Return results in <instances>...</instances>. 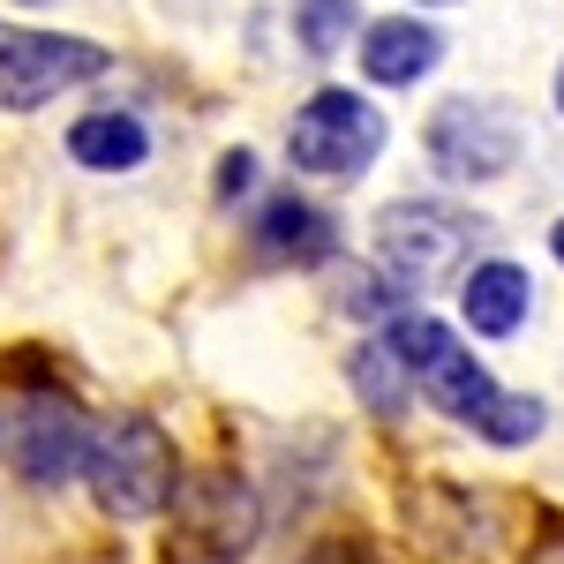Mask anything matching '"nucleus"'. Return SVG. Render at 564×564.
<instances>
[{
    "mask_svg": "<svg viewBox=\"0 0 564 564\" xmlns=\"http://www.w3.org/2000/svg\"><path fill=\"white\" fill-rule=\"evenodd\" d=\"M84 444H90L84 406L68 391H31L23 414H15V430H8V459H15V475L31 481V489H61L84 467Z\"/></svg>",
    "mask_w": 564,
    "mask_h": 564,
    "instance_id": "obj_8",
    "label": "nucleus"
},
{
    "mask_svg": "<svg viewBox=\"0 0 564 564\" xmlns=\"http://www.w3.org/2000/svg\"><path fill=\"white\" fill-rule=\"evenodd\" d=\"M384 347L399 354V369H406V384L430 399L436 414H452V422H467L481 444H534L542 422H550V406L542 399H527V391H505L489 369H481L475 354L459 347V332L452 324H436L422 308H399L384 324Z\"/></svg>",
    "mask_w": 564,
    "mask_h": 564,
    "instance_id": "obj_1",
    "label": "nucleus"
},
{
    "mask_svg": "<svg viewBox=\"0 0 564 564\" xmlns=\"http://www.w3.org/2000/svg\"><path fill=\"white\" fill-rule=\"evenodd\" d=\"M249 181H257V159H249V151H226V159H218V196H226V204L249 196Z\"/></svg>",
    "mask_w": 564,
    "mask_h": 564,
    "instance_id": "obj_16",
    "label": "nucleus"
},
{
    "mask_svg": "<svg viewBox=\"0 0 564 564\" xmlns=\"http://www.w3.org/2000/svg\"><path fill=\"white\" fill-rule=\"evenodd\" d=\"M84 475H90L98 512H113V520H151V512H166L181 467H174L166 430H159L151 414H113V422H98V430H90Z\"/></svg>",
    "mask_w": 564,
    "mask_h": 564,
    "instance_id": "obj_2",
    "label": "nucleus"
},
{
    "mask_svg": "<svg viewBox=\"0 0 564 564\" xmlns=\"http://www.w3.org/2000/svg\"><path fill=\"white\" fill-rule=\"evenodd\" d=\"M174 564H241L263 534V505L257 489L226 467H204V475L174 481Z\"/></svg>",
    "mask_w": 564,
    "mask_h": 564,
    "instance_id": "obj_3",
    "label": "nucleus"
},
{
    "mask_svg": "<svg viewBox=\"0 0 564 564\" xmlns=\"http://www.w3.org/2000/svg\"><path fill=\"white\" fill-rule=\"evenodd\" d=\"M354 391L369 399V414H384V422H399V406H406V369H399V354H391L384 339L354 354Z\"/></svg>",
    "mask_w": 564,
    "mask_h": 564,
    "instance_id": "obj_14",
    "label": "nucleus"
},
{
    "mask_svg": "<svg viewBox=\"0 0 564 564\" xmlns=\"http://www.w3.org/2000/svg\"><path fill=\"white\" fill-rule=\"evenodd\" d=\"M557 113H564V68H557Z\"/></svg>",
    "mask_w": 564,
    "mask_h": 564,
    "instance_id": "obj_19",
    "label": "nucleus"
},
{
    "mask_svg": "<svg viewBox=\"0 0 564 564\" xmlns=\"http://www.w3.org/2000/svg\"><path fill=\"white\" fill-rule=\"evenodd\" d=\"M550 249H557V263H564V218H557V234H550Z\"/></svg>",
    "mask_w": 564,
    "mask_h": 564,
    "instance_id": "obj_18",
    "label": "nucleus"
},
{
    "mask_svg": "<svg viewBox=\"0 0 564 564\" xmlns=\"http://www.w3.org/2000/svg\"><path fill=\"white\" fill-rule=\"evenodd\" d=\"M68 159L90 166V174H135L151 159V129L135 113H84L68 129Z\"/></svg>",
    "mask_w": 564,
    "mask_h": 564,
    "instance_id": "obj_12",
    "label": "nucleus"
},
{
    "mask_svg": "<svg viewBox=\"0 0 564 564\" xmlns=\"http://www.w3.org/2000/svg\"><path fill=\"white\" fill-rule=\"evenodd\" d=\"M520 159V121L489 98H444L430 113V166L444 181H497Z\"/></svg>",
    "mask_w": 564,
    "mask_h": 564,
    "instance_id": "obj_7",
    "label": "nucleus"
},
{
    "mask_svg": "<svg viewBox=\"0 0 564 564\" xmlns=\"http://www.w3.org/2000/svg\"><path fill=\"white\" fill-rule=\"evenodd\" d=\"M475 249V218L459 204H384L377 212V263L399 294H430L436 279H452V263Z\"/></svg>",
    "mask_w": 564,
    "mask_h": 564,
    "instance_id": "obj_4",
    "label": "nucleus"
},
{
    "mask_svg": "<svg viewBox=\"0 0 564 564\" xmlns=\"http://www.w3.org/2000/svg\"><path fill=\"white\" fill-rule=\"evenodd\" d=\"M106 76V45L61 39V31H23L0 23V113H39L61 90Z\"/></svg>",
    "mask_w": 564,
    "mask_h": 564,
    "instance_id": "obj_6",
    "label": "nucleus"
},
{
    "mask_svg": "<svg viewBox=\"0 0 564 564\" xmlns=\"http://www.w3.org/2000/svg\"><path fill=\"white\" fill-rule=\"evenodd\" d=\"M302 564H384V550L369 534H324V542H308Z\"/></svg>",
    "mask_w": 564,
    "mask_h": 564,
    "instance_id": "obj_15",
    "label": "nucleus"
},
{
    "mask_svg": "<svg viewBox=\"0 0 564 564\" xmlns=\"http://www.w3.org/2000/svg\"><path fill=\"white\" fill-rule=\"evenodd\" d=\"M527 564H564V534H550V542H542V550H534Z\"/></svg>",
    "mask_w": 564,
    "mask_h": 564,
    "instance_id": "obj_17",
    "label": "nucleus"
},
{
    "mask_svg": "<svg viewBox=\"0 0 564 564\" xmlns=\"http://www.w3.org/2000/svg\"><path fill=\"white\" fill-rule=\"evenodd\" d=\"M527 302H534V286H527L520 263H475L467 271V286H459V308H467V324H475L481 339H512L527 324Z\"/></svg>",
    "mask_w": 564,
    "mask_h": 564,
    "instance_id": "obj_11",
    "label": "nucleus"
},
{
    "mask_svg": "<svg viewBox=\"0 0 564 564\" xmlns=\"http://www.w3.org/2000/svg\"><path fill=\"white\" fill-rule=\"evenodd\" d=\"M354 23H361L354 0H294V39H302L308 61H332L354 39Z\"/></svg>",
    "mask_w": 564,
    "mask_h": 564,
    "instance_id": "obj_13",
    "label": "nucleus"
},
{
    "mask_svg": "<svg viewBox=\"0 0 564 564\" xmlns=\"http://www.w3.org/2000/svg\"><path fill=\"white\" fill-rule=\"evenodd\" d=\"M257 249L271 263H332L339 257V226L302 196H271L257 212Z\"/></svg>",
    "mask_w": 564,
    "mask_h": 564,
    "instance_id": "obj_10",
    "label": "nucleus"
},
{
    "mask_svg": "<svg viewBox=\"0 0 564 564\" xmlns=\"http://www.w3.org/2000/svg\"><path fill=\"white\" fill-rule=\"evenodd\" d=\"M377 151H384V113L369 98H354V90H316L294 113V129H286V159L302 174H324V181L369 174Z\"/></svg>",
    "mask_w": 564,
    "mask_h": 564,
    "instance_id": "obj_5",
    "label": "nucleus"
},
{
    "mask_svg": "<svg viewBox=\"0 0 564 564\" xmlns=\"http://www.w3.org/2000/svg\"><path fill=\"white\" fill-rule=\"evenodd\" d=\"M436 53H444V39H436L430 23H414V15H384V23L361 31V76L384 84V90L422 84V76L436 68Z\"/></svg>",
    "mask_w": 564,
    "mask_h": 564,
    "instance_id": "obj_9",
    "label": "nucleus"
}]
</instances>
